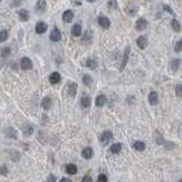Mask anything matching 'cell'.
I'll list each match as a JSON object with an SVG mask.
<instances>
[{
    "label": "cell",
    "mask_w": 182,
    "mask_h": 182,
    "mask_svg": "<svg viewBox=\"0 0 182 182\" xmlns=\"http://www.w3.org/2000/svg\"><path fill=\"white\" fill-rule=\"evenodd\" d=\"M112 139H113V133H112V132H109V131H105V132L100 136V138H99L100 143H102L104 146L108 145Z\"/></svg>",
    "instance_id": "6da1fadb"
},
{
    "label": "cell",
    "mask_w": 182,
    "mask_h": 182,
    "mask_svg": "<svg viewBox=\"0 0 182 182\" xmlns=\"http://www.w3.org/2000/svg\"><path fill=\"white\" fill-rule=\"evenodd\" d=\"M20 69H24V71H28V69H31L33 67V64H32V61L28 58V57H23L22 59H20Z\"/></svg>",
    "instance_id": "7a4b0ae2"
},
{
    "label": "cell",
    "mask_w": 182,
    "mask_h": 182,
    "mask_svg": "<svg viewBox=\"0 0 182 182\" xmlns=\"http://www.w3.org/2000/svg\"><path fill=\"white\" fill-rule=\"evenodd\" d=\"M147 28H148V22L146 20V18L140 17L137 20V23H136V28H137L138 31H145Z\"/></svg>",
    "instance_id": "3957f363"
},
{
    "label": "cell",
    "mask_w": 182,
    "mask_h": 182,
    "mask_svg": "<svg viewBox=\"0 0 182 182\" xmlns=\"http://www.w3.org/2000/svg\"><path fill=\"white\" fill-rule=\"evenodd\" d=\"M61 39V33L59 31V28H54L51 33H50V40L54 41V42H57V41H59Z\"/></svg>",
    "instance_id": "277c9868"
},
{
    "label": "cell",
    "mask_w": 182,
    "mask_h": 182,
    "mask_svg": "<svg viewBox=\"0 0 182 182\" xmlns=\"http://www.w3.org/2000/svg\"><path fill=\"white\" fill-rule=\"evenodd\" d=\"M47 28H48V25L45 22H38L35 25V32L38 34H43L47 31Z\"/></svg>",
    "instance_id": "5b68a950"
},
{
    "label": "cell",
    "mask_w": 182,
    "mask_h": 182,
    "mask_svg": "<svg viewBox=\"0 0 182 182\" xmlns=\"http://www.w3.org/2000/svg\"><path fill=\"white\" fill-rule=\"evenodd\" d=\"M98 24L100 25L102 28H109V26H110V20L105 16H99L98 17Z\"/></svg>",
    "instance_id": "8992f818"
},
{
    "label": "cell",
    "mask_w": 182,
    "mask_h": 182,
    "mask_svg": "<svg viewBox=\"0 0 182 182\" xmlns=\"http://www.w3.org/2000/svg\"><path fill=\"white\" fill-rule=\"evenodd\" d=\"M130 51H131L130 47H126V48H125V53H124V56H123V61H122V64H121V66H120V71H123V69H124V67L126 66V64H128L129 56H130Z\"/></svg>",
    "instance_id": "52a82bcc"
},
{
    "label": "cell",
    "mask_w": 182,
    "mask_h": 182,
    "mask_svg": "<svg viewBox=\"0 0 182 182\" xmlns=\"http://www.w3.org/2000/svg\"><path fill=\"white\" fill-rule=\"evenodd\" d=\"M61 74L58 72H53L50 74V76H49V82L51 83V84H57V83H59L61 82Z\"/></svg>",
    "instance_id": "ba28073f"
},
{
    "label": "cell",
    "mask_w": 182,
    "mask_h": 182,
    "mask_svg": "<svg viewBox=\"0 0 182 182\" xmlns=\"http://www.w3.org/2000/svg\"><path fill=\"white\" fill-rule=\"evenodd\" d=\"M35 10L39 13H45L47 10V2H46V0H38Z\"/></svg>",
    "instance_id": "9c48e42d"
},
{
    "label": "cell",
    "mask_w": 182,
    "mask_h": 182,
    "mask_svg": "<svg viewBox=\"0 0 182 182\" xmlns=\"http://www.w3.org/2000/svg\"><path fill=\"white\" fill-rule=\"evenodd\" d=\"M17 14H18V17H20V20L22 22H28L30 20V14H28L26 9H20V10H18Z\"/></svg>",
    "instance_id": "30bf717a"
},
{
    "label": "cell",
    "mask_w": 182,
    "mask_h": 182,
    "mask_svg": "<svg viewBox=\"0 0 182 182\" xmlns=\"http://www.w3.org/2000/svg\"><path fill=\"white\" fill-rule=\"evenodd\" d=\"M148 100H149V104L151 106L157 105V102H158V95H157V92L151 91V92L149 93V96H148Z\"/></svg>",
    "instance_id": "8fae6325"
},
{
    "label": "cell",
    "mask_w": 182,
    "mask_h": 182,
    "mask_svg": "<svg viewBox=\"0 0 182 182\" xmlns=\"http://www.w3.org/2000/svg\"><path fill=\"white\" fill-rule=\"evenodd\" d=\"M90 105H91V98L88 95H83V97L81 98L82 108H89Z\"/></svg>",
    "instance_id": "7c38bea8"
},
{
    "label": "cell",
    "mask_w": 182,
    "mask_h": 182,
    "mask_svg": "<svg viewBox=\"0 0 182 182\" xmlns=\"http://www.w3.org/2000/svg\"><path fill=\"white\" fill-rule=\"evenodd\" d=\"M137 45H138V47H139L140 49H145L146 47H147V45H148L147 38H146V36H143V35L139 36V38L137 39Z\"/></svg>",
    "instance_id": "4fadbf2b"
},
{
    "label": "cell",
    "mask_w": 182,
    "mask_h": 182,
    "mask_svg": "<svg viewBox=\"0 0 182 182\" xmlns=\"http://www.w3.org/2000/svg\"><path fill=\"white\" fill-rule=\"evenodd\" d=\"M73 17H74V14L72 10H65L63 14V20L65 23H71L73 20Z\"/></svg>",
    "instance_id": "5bb4252c"
},
{
    "label": "cell",
    "mask_w": 182,
    "mask_h": 182,
    "mask_svg": "<svg viewBox=\"0 0 182 182\" xmlns=\"http://www.w3.org/2000/svg\"><path fill=\"white\" fill-rule=\"evenodd\" d=\"M51 105H53V100H51V98H50V97H45L43 99H42L41 106H42V108H43V109L48 110V109H50Z\"/></svg>",
    "instance_id": "9a60e30c"
},
{
    "label": "cell",
    "mask_w": 182,
    "mask_h": 182,
    "mask_svg": "<svg viewBox=\"0 0 182 182\" xmlns=\"http://www.w3.org/2000/svg\"><path fill=\"white\" fill-rule=\"evenodd\" d=\"M22 131H23V134H24L25 137H30V136H32L33 134L34 129H33V126L31 125V124H25V125L23 126Z\"/></svg>",
    "instance_id": "2e32d148"
},
{
    "label": "cell",
    "mask_w": 182,
    "mask_h": 182,
    "mask_svg": "<svg viewBox=\"0 0 182 182\" xmlns=\"http://www.w3.org/2000/svg\"><path fill=\"white\" fill-rule=\"evenodd\" d=\"M77 91V84L75 82H69V95L71 97H74Z\"/></svg>",
    "instance_id": "e0dca14e"
},
{
    "label": "cell",
    "mask_w": 182,
    "mask_h": 182,
    "mask_svg": "<svg viewBox=\"0 0 182 182\" xmlns=\"http://www.w3.org/2000/svg\"><path fill=\"white\" fill-rule=\"evenodd\" d=\"M93 156V150L92 148H90V147H87L84 149L82 150V157L85 158V159H90V158Z\"/></svg>",
    "instance_id": "ac0fdd59"
},
{
    "label": "cell",
    "mask_w": 182,
    "mask_h": 182,
    "mask_svg": "<svg viewBox=\"0 0 182 182\" xmlns=\"http://www.w3.org/2000/svg\"><path fill=\"white\" fill-rule=\"evenodd\" d=\"M180 64H181V61L179 59V58H175V59H173V61H171L170 64V69L172 72H176L179 69V67H180Z\"/></svg>",
    "instance_id": "d6986e66"
},
{
    "label": "cell",
    "mask_w": 182,
    "mask_h": 182,
    "mask_svg": "<svg viewBox=\"0 0 182 182\" xmlns=\"http://www.w3.org/2000/svg\"><path fill=\"white\" fill-rule=\"evenodd\" d=\"M106 101H107L106 96H104V95H99V96L96 98V106H98V107H102V106H105Z\"/></svg>",
    "instance_id": "ffe728a7"
},
{
    "label": "cell",
    "mask_w": 182,
    "mask_h": 182,
    "mask_svg": "<svg viewBox=\"0 0 182 182\" xmlns=\"http://www.w3.org/2000/svg\"><path fill=\"white\" fill-rule=\"evenodd\" d=\"M82 33V28L80 24H74L72 28V35L74 36H80Z\"/></svg>",
    "instance_id": "44dd1931"
},
{
    "label": "cell",
    "mask_w": 182,
    "mask_h": 182,
    "mask_svg": "<svg viewBox=\"0 0 182 182\" xmlns=\"http://www.w3.org/2000/svg\"><path fill=\"white\" fill-rule=\"evenodd\" d=\"M6 136L8 138H12V139H16L17 138V132L15 129H13L12 126H9L6 129Z\"/></svg>",
    "instance_id": "7402d4cb"
},
{
    "label": "cell",
    "mask_w": 182,
    "mask_h": 182,
    "mask_svg": "<svg viewBox=\"0 0 182 182\" xmlns=\"http://www.w3.org/2000/svg\"><path fill=\"white\" fill-rule=\"evenodd\" d=\"M85 66L87 67H89V69H95L96 67L98 66V63L96 59H92V58H89V59H87V61H85Z\"/></svg>",
    "instance_id": "603a6c76"
},
{
    "label": "cell",
    "mask_w": 182,
    "mask_h": 182,
    "mask_svg": "<svg viewBox=\"0 0 182 182\" xmlns=\"http://www.w3.org/2000/svg\"><path fill=\"white\" fill-rule=\"evenodd\" d=\"M171 26H172V30L175 31V32H180V31H181V25H180V23H179V20H175V18L172 20V22H171Z\"/></svg>",
    "instance_id": "cb8c5ba5"
},
{
    "label": "cell",
    "mask_w": 182,
    "mask_h": 182,
    "mask_svg": "<svg viewBox=\"0 0 182 182\" xmlns=\"http://www.w3.org/2000/svg\"><path fill=\"white\" fill-rule=\"evenodd\" d=\"M121 150H122L121 143H114V145H112V147L109 148V151L113 153V154H118Z\"/></svg>",
    "instance_id": "d4e9b609"
},
{
    "label": "cell",
    "mask_w": 182,
    "mask_h": 182,
    "mask_svg": "<svg viewBox=\"0 0 182 182\" xmlns=\"http://www.w3.org/2000/svg\"><path fill=\"white\" fill-rule=\"evenodd\" d=\"M66 172L69 174H71V175H73V174H76L77 172V167L75 164H69V165L66 166Z\"/></svg>",
    "instance_id": "484cf974"
},
{
    "label": "cell",
    "mask_w": 182,
    "mask_h": 182,
    "mask_svg": "<svg viewBox=\"0 0 182 182\" xmlns=\"http://www.w3.org/2000/svg\"><path fill=\"white\" fill-rule=\"evenodd\" d=\"M133 148L136 150H138V151H143V150H145V148H146L145 142H142V141H136L133 143Z\"/></svg>",
    "instance_id": "4316f807"
},
{
    "label": "cell",
    "mask_w": 182,
    "mask_h": 182,
    "mask_svg": "<svg viewBox=\"0 0 182 182\" xmlns=\"http://www.w3.org/2000/svg\"><path fill=\"white\" fill-rule=\"evenodd\" d=\"M82 81H83V83H84L85 85H90L91 83H92V77L90 76L89 74H84V75H83V79H82Z\"/></svg>",
    "instance_id": "83f0119b"
},
{
    "label": "cell",
    "mask_w": 182,
    "mask_h": 182,
    "mask_svg": "<svg viewBox=\"0 0 182 182\" xmlns=\"http://www.w3.org/2000/svg\"><path fill=\"white\" fill-rule=\"evenodd\" d=\"M91 40H92V34H91L90 31H87V32L84 33V36H83L82 41H83V42H91Z\"/></svg>",
    "instance_id": "f1b7e54d"
},
{
    "label": "cell",
    "mask_w": 182,
    "mask_h": 182,
    "mask_svg": "<svg viewBox=\"0 0 182 182\" xmlns=\"http://www.w3.org/2000/svg\"><path fill=\"white\" fill-rule=\"evenodd\" d=\"M7 39H8V32L6 30L0 31V42H5Z\"/></svg>",
    "instance_id": "f546056e"
},
{
    "label": "cell",
    "mask_w": 182,
    "mask_h": 182,
    "mask_svg": "<svg viewBox=\"0 0 182 182\" xmlns=\"http://www.w3.org/2000/svg\"><path fill=\"white\" fill-rule=\"evenodd\" d=\"M9 55H10V48H9V47H5V48H2V50H1V57L7 58Z\"/></svg>",
    "instance_id": "4dcf8cb0"
},
{
    "label": "cell",
    "mask_w": 182,
    "mask_h": 182,
    "mask_svg": "<svg viewBox=\"0 0 182 182\" xmlns=\"http://www.w3.org/2000/svg\"><path fill=\"white\" fill-rule=\"evenodd\" d=\"M174 50H175L176 53L182 51V39H180L179 41L175 42V45H174Z\"/></svg>",
    "instance_id": "1f68e13d"
},
{
    "label": "cell",
    "mask_w": 182,
    "mask_h": 182,
    "mask_svg": "<svg viewBox=\"0 0 182 182\" xmlns=\"http://www.w3.org/2000/svg\"><path fill=\"white\" fill-rule=\"evenodd\" d=\"M175 93H176V96L179 98H182V84L181 83H179L176 87H175Z\"/></svg>",
    "instance_id": "d6a6232c"
},
{
    "label": "cell",
    "mask_w": 182,
    "mask_h": 182,
    "mask_svg": "<svg viewBox=\"0 0 182 182\" xmlns=\"http://www.w3.org/2000/svg\"><path fill=\"white\" fill-rule=\"evenodd\" d=\"M137 12H138V7H133V9L131 8V7H128V8H126V13H128V14H129L130 16H134V15H136V14H137Z\"/></svg>",
    "instance_id": "836d02e7"
},
{
    "label": "cell",
    "mask_w": 182,
    "mask_h": 182,
    "mask_svg": "<svg viewBox=\"0 0 182 182\" xmlns=\"http://www.w3.org/2000/svg\"><path fill=\"white\" fill-rule=\"evenodd\" d=\"M0 174L4 175V176H6L8 174V169H7V166L5 165V164H2V165L0 166Z\"/></svg>",
    "instance_id": "e575fe53"
},
{
    "label": "cell",
    "mask_w": 182,
    "mask_h": 182,
    "mask_svg": "<svg viewBox=\"0 0 182 182\" xmlns=\"http://www.w3.org/2000/svg\"><path fill=\"white\" fill-rule=\"evenodd\" d=\"M108 8L109 9H116L117 8V2H116V0H109L108 1Z\"/></svg>",
    "instance_id": "d590c367"
},
{
    "label": "cell",
    "mask_w": 182,
    "mask_h": 182,
    "mask_svg": "<svg viewBox=\"0 0 182 182\" xmlns=\"http://www.w3.org/2000/svg\"><path fill=\"white\" fill-rule=\"evenodd\" d=\"M108 181V179L106 176L105 174H100L99 176H98V182H107Z\"/></svg>",
    "instance_id": "8d00e7d4"
},
{
    "label": "cell",
    "mask_w": 182,
    "mask_h": 182,
    "mask_svg": "<svg viewBox=\"0 0 182 182\" xmlns=\"http://www.w3.org/2000/svg\"><path fill=\"white\" fill-rule=\"evenodd\" d=\"M46 182H56V176H55V175H53V174H50Z\"/></svg>",
    "instance_id": "74e56055"
},
{
    "label": "cell",
    "mask_w": 182,
    "mask_h": 182,
    "mask_svg": "<svg viewBox=\"0 0 182 182\" xmlns=\"http://www.w3.org/2000/svg\"><path fill=\"white\" fill-rule=\"evenodd\" d=\"M81 182H92V179H91V176H89V175H85V176H83Z\"/></svg>",
    "instance_id": "f35d334b"
},
{
    "label": "cell",
    "mask_w": 182,
    "mask_h": 182,
    "mask_svg": "<svg viewBox=\"0 0 182 182\" xmlns=\"http://www.w3.org/2000/svg\"><path fill=\"white\" fill-rule=\"evenodd\" d=\"M164 9H165L166 12H169V13H170V14H172V15H173V14H174L173 10H172V9L170 8V6H169V5H165V6H164Z\"/></svg>",
    "instance_id": "ab89813d"
},
{
    "label": "cell",
    "mask_w": 182,
    "mask_h": 182,
    "mask_svg": "<svg viewBox=\"0 0 182 182\" xmlns=\"http://www.w3.org/2000/svg\"><path fill=\"white\" fill-rule=\"evenodd\" d=\"M59 182H71V180H69V179H67V178H63Z\"/></svg>",
    "instance_id": "60d3db41"
},
{
    "label": "cell",
    "mask_w": 182,
    "mask_h": 182,
    "mask_svg": "<svg viewBox=\"0 0 182 182\" xmlns=\"http://www.w3.org/2000/svg\"><path fill=\"white\" fill-rule=\"evenodd\" d=\"M179 182H182V180H180V181H179Z\"/></svg>",
    "instance_id": "b9f144b4"
}]
</instances>
